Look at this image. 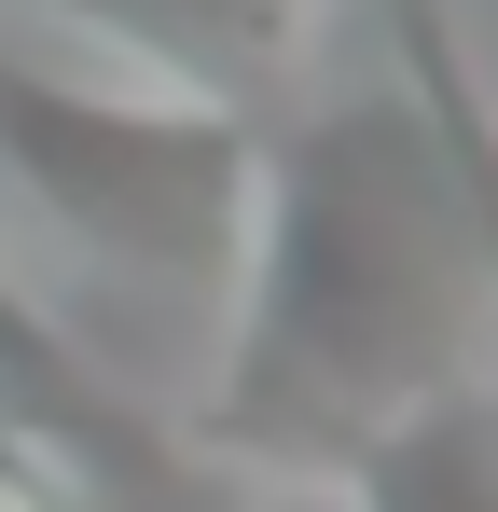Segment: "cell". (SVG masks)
<instances>
[{
  "mask_svg": "<svg viewBox=\"0 0 498 512\" xmlns=\"http://www.w3.org/2000/svg\"><path fill=\"white\" fill-rule=\"evenodd\" d=\"M0 512H97V485L70 471V443H42L28 416H0Z\"/></svg>",
  "mask_w": 498,
  "mask_h": 512,
  "instance_id": "obj_1",
  "label": "cell"
}]
</instances>
